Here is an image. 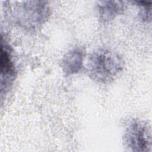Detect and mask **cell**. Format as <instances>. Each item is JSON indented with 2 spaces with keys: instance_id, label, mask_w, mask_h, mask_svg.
Here are the masks:
<instances>
[{
  "instance_id": "3",
  "label": "cell",
  "mask_w": 152,
  "mask_h": 152,
  "mask_svg": "<svg viewBox=\"0 0 152 152\" xmlns=\"http://www.w3.org/2000/svg\"><path fill=\"white\" fill-rule=\"evenodd\" d=\"M40 2H33V4L23 5L19 11V20L22 24L28 27H36L43 23L48 12V7Z\"/></svg>"
},
{
  "instance_id": "1",
  "label": "cell",
  "mask_w": 152,
  "mask_h": 152,
  "mask_svg": "<svg viewBox=\"0 0 152 152\" xmlns=\"http://www.w3.org/2000/svg\"><path fill=\"white\" fill-rule=\"evenodd\" d=\"M124 69V61L116 52L108 49H99L88 58L87 69L90 77L100 83L113 81Z\"/></svg>"
},
{
  "instance_id": "6",
  "label": "cell",
  "mask_w": 152,
  "mask_h": 152,
  "mask_svg": "<svg viewBox=\"0 0 152 152\" xmlns=\"http://www.w3.org/2000/svg\"><path fill=\"white\" fill-rule=\"evenodd\" d=\"M97 8L100 19L102 21L107 22L113 20L122 11L124 4L121 1H102L98 4Z\"/></svg>"
},
{
  "instance_id": "5",
  "label": "cell",
  "mask_w": 152,
  "mask_h": 152,
  "mask_svg": "<svg viewBox=\"0 0 152 152\" xmlns=\"http://www.w3.org/2000/svg\"><path fill=\"white\" fill-rule=\"evenodd\" d=\"M84 51L80 48H74L65 54L62 60V68L66 75H72L80 71L83 65Z\"/></svg>"
},
{
  "instance_id": "2",
  "label": "cell",
  "mask_w": 152,
  "mask_h": 152,
  "mask_svg": "<svg viewBox=\"0 0 152 152\" xmlns=\"http://www.w3.org/2000/svg\"><path fill=\"white\" fill-rule=\"evenodd\" d=\"M124 142L129 151H151V136L150 126L141 121H131L126 127Z\"/></svg>"
},
{
  "instance_id": "4",
  "label": "cell",
  "mask_w": 152,
  "mask_h": 152,
  "mask_svg": "<svg viewBox=\"0 0 152 152\" xmlns=\"http://www.w3.org/2000/svg\"><path fill=\"white\" fill-rule=\"evenodd\" d=\"M8 47L1 40V93L11 85L14 75V66L11 61Z\"/></svg>"
}]
</instances>
